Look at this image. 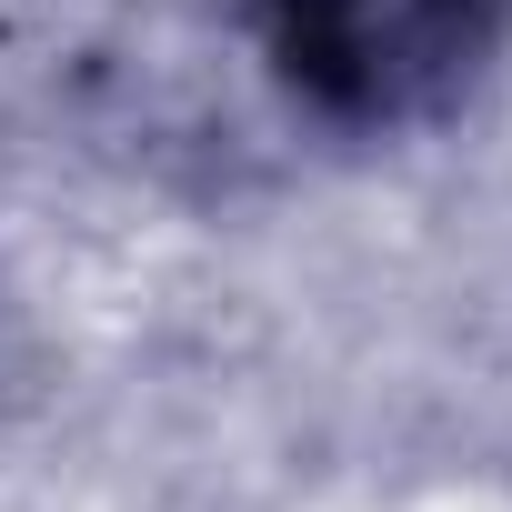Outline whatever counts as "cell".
<instances>
[{"label":"cell","instance_id":"6da1fadb","mask_svg":"<svg viewBox=\"0 0 512 512\" xmlns=\"http://www.w3.org/2000/svg\"><path fill=\"white\" fill-rule=\"evenodd\" d=\"M512 0H262V31L282 81L342 121V131H392L442 111L502 41Z\"/></svg>","mask_w":512,"mask_h":512}]
</instances>
